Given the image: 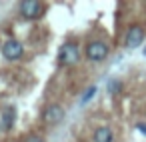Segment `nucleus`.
Returning a JSON list of instances; mask_svg holds the SVG:
<instances>
[{
  "label": "nucleus",
  "instance_id": "9",
  "mask_svg": "<svg viewBox=\"0 0 146 142\" xmlns=\"http://www.w3.org/2000/svg\"><path fill=\"white\" fill-rule=\"evenodd\" d=\"M108 90H110L112 94H118V92L122 90V82H120V80H116V78H112V80L108 82Z\"/></svg>",
  "mask_w": 146,
  "mask_h": 142
},
{
  "label": "nucleus",
  "instance_id": "13",
  "mask_svg": "<svg viewBox=\"0 0 146 142\" xmlns=\"http://www.w3.org/2000/svg\"><path fill=\"white\" fill-rule=\"evenodd\" d=\"M142 54H144V56H146V46H144V50H142Z\"/></svg>",
  "mask_w": 146,
  "mask_h": 142
},
{
  "label": "nucleus",
  "instance_id": "6",
  "mask_svg": "<svg viewBox=\"0 0 146 142\" xmlns=\"http://www.w3.org/2000/svg\"><path fill=\"white\" fill-rule=\"evenodd\" d=\"M64 114H66V112H64V108H62L60 104H48V106L42 110V120H44L46 124L54 126V124L62 122Z\"/></svg>",
  "mask_w": 146,
  "mask_h": 142
},
{
  "label": "nucleus",
  "instance_id": "10",
  "mask_svg": "<svg viewBox=\"0 0 146 142\" xmlns=\"http://www.w3.org/2000/svg\"><path fill=\"white\" fill-rule=\"evenodd\" d=\"M96 90H98L96 86H88V88H86V92H84V96L80 98V104H86V102H88V100L96 94Z\"/></svg>",
  "mask_w": 146,
  "mask_h": 142
},
{
  "label": "nucleus",
  "instance_id": "3",
  "mask_svg": "<svg viewBox=\"0 0 146 142\" xmlns=\"http://www.w3.org/2000/svg\"><path fill=\"white\" fill-rule=\"evenodd\" d=\"M84 54H86V58H88L90 62H102V60H106V56H108V44L102 42V40H92V42L86 44Z\"/></svg>",
  "mask_w": 146,
  "mask_h": 142
},
{
  "label": "nucleus",
  "instance_id": "4",
  "mask_svg": "<svg viewBox=\"0 0 146 142\" xmlns=\"http://www.w3.org/2000/svg\"><path fill=\"white\" fill-rule=\"evenodd\" d=\"M144 38H146V30L140 26V24H132L130 28H128V32H126V48H138L142 42H144Z\"/></svg>",
  "mask_w": 146,
  "mask_h": 142
},
{
  "label": "nucleus",
  "instance_id": "8",
  "mask_svg": "<svg viewBox=\"0 0 146 142\" xmlns=\"http://www.w3.org/2000/svg\"><path fill=\"white\" fill-rule=\"evenodd\" d=\"M94 142H114V132L108 126H100L94 130Z\"/></svg>",
  "mask_w": 146,
  "mask_h": 142
},
{
  "label": "nucleus",
  "instance_id": "2",
  "mask_svg": "<svg viewBox=\"0 0 146 142\" xmlns=\"http://www.w3.org/2000/svg\"><path fill=\"white\" fill-rule=\"evenodd\" d=\"M18 10L26 20H36V18H40L44 14L46 8H44L42 2H38V0H22L18 4Z\"/></svg>",
  "mask_w": 146,
  "mask_h": 142
},
{
  "label": "nucleus",
  "instance_id": "5",
  "mask_svg": "<svg viewBox=\"0 0 146 142\" xmlns=\"http://www.w3.org/2000/svg\"><path fill=\"white\" fill-rule=\"evenodd\" d=\"M22 54H24V46H22V42H18V40H14V38H10V40H6L4 44H2V56L6 58V60H20L22 58Z\"/></svg>",
  "mask_w": 146,
  "mask_h": 142
},
{
  "label": "nucleus",
  "instance_id": "1",
  "mask_svg": "<svg viewBox=\"0 0 146 142\" xmlns=\"http://www.w3.org/2000/svg\"><path fill=\"white\" fill-rule=\"evenodd\" d=\"M58 60L60 64L64 66H70V64H76L80 60V46L76 42H64L58 50Z\"/></svg>",
  "mask_w": 146,
  "mask_h": 142
},
{
  "label": "nucleus",
  "instance_id": "11",
  "mask_svg": "<svg viewBox=\"0 0 146 142\" xmlns=\"http://www.w3.org/2000/svg\"><path fill=\"white\" fill-rule=\"evenodd\" d=\"M24 142H44V140H42V138H40L38 134H28Z\"/></svg>",
  "mask_w": 146,
  "mask_h": 142
},
{
  "label": "nucleus",
  "instance_id": "12",
  "mask_svg": "<svg viewBox=\"0 0 146 142\" xmlns=\"http://www.w3.org/2000/svg\"><path fill=\"white\" fill-rule=\"evenodd\" d=\"M136 128H138V130H140V132H142V134H146V124H138V126H136Z\"/></svg>",
  "mask_w": 146,
  "mask_h": 142
},
{
  "label": "nucleus",
  "instance_id": "7",
  "mask_svg": "<svg viewBox=\"0 0 146 142\" xmlns=\"http://www.w3.org/2000/svg\"><path fill=\"white\" fill-rule=\"evenodd\" d=\"M16 122V106H4L0 110V128L10 130Z\"/></svg>",
  "mask_w": 146,
  "mask_h": 142
}]
</instances>
